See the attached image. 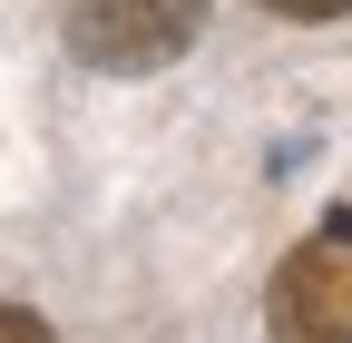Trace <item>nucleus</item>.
Here are the masks:
<instances>
[{
    "label": "nucleus",
    "mask_w": 352,
    "mask_h": 343,
    "mask_svg": "<svg viewBox=\"0 0 352 343\" xmlns=\"http://www.w3.org/2000/svg\"><path fill=\"white\" fill-rule=\"evenodd\" d=\"M264 333L274 343H352V206H333L274 265V284H264Z\"/></svg>",
    "instance_id": "obj_1"
},
{
    "label": "nucleus",
    "mask_w": 352,
    "mask_h": 343,
    "mask_svg": "<svg viewBox=\"0 0 352 343\" xmlns=\"http://www.w3.org/2000/svg\"><path fill=\"white\" fill-rule=\"evenodd\" d=\"M206 30V0H69V50L108 79H147L186 59Z\"/></svg>",
    "instance_id": "obj_2"
},
{
    "label": "nucleus",
    "mask_w": 352,
    "mask_h": 343,
    "mask_svg": "<svg viewBox=\"0 0 352 343\" xmlns=\"http://www.w3.org/2000/svg\"><path fill=\"white\" fill-rule=\"evenodd\" d=\"M0 343H59V333H50V324H39L30 304H0Z\"/></svg>",
    "instance_id": "obj_3"
},
{
    "label": "nucleus",
    "mask_w": 352,
    "mask_h": 343,
    "mask_svg": "<svg viewBox=\"0 0 352 343\" xmlns=\"http://www.w3.org/2000/svg\"><path fill=\"white\" fill-rule=\"evenodd\" d=\"M264 10H274V20H342L352 0H264Z\"/></svg>",
    "instance_id": "obj_4"
}]
</instances>
